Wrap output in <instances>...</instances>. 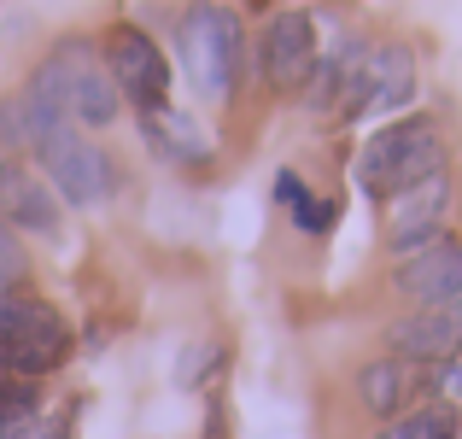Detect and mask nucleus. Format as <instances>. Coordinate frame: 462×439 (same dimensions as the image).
Wrapping results in <instances>:
<instances>
[{
	"label": "nucleus",
	"instance_id": "nucleus-10",
	"mask_svg": "<svg viewBox=\"0 0 462 439\" xmlns=\"http://www.w3.org/2000/svg\"><path fill=\"white\" fill-rule=\"evenodd\" d=\"M421 393H439V369H421V363H404V358H374L357 369V405L381 422L410 416Z\"/></svg>",
	"mask_w": 462,
	"mask_h": 439
},
{
	"label": "nucleus",
	"instance_id": "nucleus-19",
	"mask_svg": "<svg viewBox=\"0 0 462 439\" xmlns=\"http://www.w3.org/2000/svg\"><path fill=\"white\" fill-rule=\"evenodd\" d=\"M439 393L462 398V358H457V363H445V369H439Z\"/></svg>",
	"mask_w": 462,
	"mask_h": 439
},
{
	"label": "nucleus",
	"instance_id": "nucleus-7",
	"mask_svg": "<svg viewBox=\"0 0 462 439\" xmlns=\"http://www.w3.org/2000/svg\"><path fill=\"white\" fill-rule=\"evenodd\" d=\"M451 200H457L451 170H439V176H428V182H416V188L393 193V200H386V247H393L398 258H410L416 247L439 240L445 235V217H451Z\"/></svg>",
	"mask_w": 462,
	"mask_h": 439
},
{
	"label": "nucleus",
	"instance_id": "nucleus-9",
	"mask_svg": "<svg viewBox=\"0 0 462 439\" xmlns=\"http://www.w3.org/2000/svg\"><path fill=\"white\" fill-rule=\"evenodd\" d=\"M393 287L404 293L416 311H428V304H457L462 299V240L439 235V240H428V247H416L410 258H398Z\"/></svg>",
	"mask_w": 462,
	"mask_h": 439
},
{
	"label": "nucleus",
	"instance_id": "nucleus-13",
	"mask_svg": "<svg viewBox=\"0 0 462 439\" xmlns=\"http://www.w3.org/2000/svg\"><path fill=\"white\" fill-rule=\"evenodd\" d=\"M374 439H462V410L457 405H416L410 416L386 422Z\"/></svg>",
	"mask_w": 462,
	"mask_h": 439
},
{
	"label": "nucleus",
	"instance_id": "nucleus-8",
	"mask_svg": "<svg viewBox=\"0 0 462 439\" xmlns=\"http://www.w3.org/2000/svg\"><path fill=\"white\" fill-rule=\"evenodd\" d=\"M386 346L393 358L421 363V369H445L462 358V311L457 304H428V311H410L398 322H386Z\"/></svg>",
	"mask_w": 462,
	"mask_h": 439
},
{
	"label": "nucleus",
	"instance_id": "nucleus-16",
	"mask_svg": "<svg viewBox=\"0 0 462 439\" xmlns=\"http://www.w3.org/2000/svg\"><path fill=\"white\" fill-rule=\"evenodd\" d=\"M287 217H293L299 235H328V229L339 223V200H316V193H310V200H305V205H293Z\"/></svg>",
	"mask_w": 462,
	"mask_h": 439
},
{
	"label": "nucleus",
	"instance_id": "nucleus-3",
	"mask_svg": "<svg viewBox=\"0 0 462 439\" xmlns=\"http://www.w3.org/2000/svg\"><path fill=\"white\" fill-rule=\"evenodd\" d=\"M70 346H77V334L47 299H30V293H6L0 299V375L42 381V375L65 369Z\"/></svg>",
	"mask_w": 462,
	"mask_h": 439
},
{
	"label": "nucleus",
	"instance_id": "nucleus-11",
	"mask_svg": "<svg viewBox=\"0 0 462 439\" xmlns=\"http://www.w3.org/2000/svg\"><path fill=\"white\" fill-rule=\"evenodd\" d=\"M0 223H6L12 235H18V229L23 235H59V223H65L53 188H47L23 158H6V153H0Z\"/></svg>",
	"mask_w": 462,
	"mask_h": 439
},
{
	"label": "nucleus",
	"instance_id": "nucleus-2",
	"mask_svg": "<svg viewBox=\"0 0 462 439\" xmlns=\"http://www.w3.org/2000/svg\"><path fill=\"white\" fill-rule=\"evenodd\" d=\"M439 170H445V135H439V124L421 117V112H410V117H398V124L374 129V135L363 141V153H357V188L369 193V200L386 205L393 193L416 188V182L439 176Z\"/></svg>",
	"mask_w": 462,
	"mask_h": 439
},
{
	"label": "nucleus",
	"instance_id": "nucleus-5",
	"mask_svg": "<svg viewBox=\"0 0 462 439\" xmlns=\"http://www.w3.org/2000/svg\"><path fill=\"white\" fill-rule=\"evenodd\" d=\"M100 59H106V70H112L117 94H124L135 112L170 106V59L141 23H112L106 42H100Z\"/></svg>",
	"mask_w": 462,
	"mask_h": 439
},
{
	"label": "nucleus",
	"instance_id": "nucleus-20",
	"mask_svg": "<svg viewBox=\"0 0 462 439\" xmlns=\"http://www.w3.org/2000/svg\"><path fill=\"white\" fill-rule=\"evenodd\" d=\"M457 311H462V299H457Z\"/></svg>",
	"mask_w": 462,
	"mask_h": 439
},
{
	"label": "nucleus",
	"instance_id": "nucleus-1",
	"mask_svg": "<svg viewBox=\"0 0 462 439\" xmlns=\"http://www.w3.org/2000/svg\"><path fill=\"white\" fill-rule=\"evenodd\" d=\"M176 59L188 89L205 106H223L240 82V59H246V30L240 12H228L223 0H193L176 23Z\"/></svg>",
	"mask_w": 462,
	"mask_h": 439
},
{
	"label": "nucleus",
	"instance_id": "nucleus-18",
	"mask_svg": "<svg viewBox=\"0 0 462 439\" xmlns=\"http://www.w3.org/2000/svg\"><path fill=\"white\" fill-rule=\"evenodd\" d=\"M35 422L42 416H0V439H35Z\"/></svg>",
	"mask_w": 462,
	"mask_h": 439
},
{
	"label": "nucleus",
	"instance_id": "nucleus-6",
	"mask_svg": "<svg viewBox=\"0 0 462 439\" xmlns=\"http://www.w3.org/2000/svg\"><path fill=\"white\" fill-rule=\"evenodd\" d=\"M316 18L305 6H287V12H275L270 23H263V35H258V70H263V82H270L275 94H299L310 82V70H316Z\"/></svg>",
	"mask_w": 462,
	"mask_h": 439
},
{
	"label": "nucleus",
	"instance_id": "nucleus-14",
	"mask_svg": "<svg viewBox=\"0 0 462 439\" xmlns=\"http://www.w3.org/2000/svg\"><path fill=\"white\" fill-rule=\"evenodd\" d=\"M217 369H223V346H188V351H181V363H176V387H188V393H193V387H205Z\"/></svg>",
	"mask_w": 462,
	"mask_h": 439
},
{
	"label": "nucleus",
	"instance_id": "nucleus-15",
	"mask_svg": "<svg viewBox=\"0 0 462 439\" xmlns=\"http://www.w3.org/2000/svg\"><path fill=\"white\" fill-rule=\"evenodd\" d=\"M23 276H30V258H23L18 235H12V229L0 223V299H6V293H18V287H23Z\"/></svg>",
	"mask_w": 462,
	"mask_h": 439
},
{
	"label": "nucleus",
	"instance_id": "nucleus-4",
	"mask_svg": "<svg viewBox=\"0 0 462 439\" xmlns=\"http://www.w3.org/2000/svg\"><path fill=\"white\" fill-rule=\"evenodd\" d=\"M35 158H42V170H47V188H53L65 205H82V211H88V205H106L117 193L112 153L94 146L77 124H59L53 135H42Z\"/></svg>",
	"mask_w": 462,
	"mask_h": 439
},
{
	"label": "nucleus",
	"instance_id": "nucleus-17",
	"mask_svg": "<svg viewBox=\"0 0 462 439\" xmlns=\"http://www.w3.org/2000/svg\"><path fill=\"white\" fill-rule=\"evenodd\" d=\"M275 200H282L287 211L310 200V188H305V182H299V170H282V176H275Z\"/></svg>",
	"mask_w": 462,
	"mask_h": 439
},
{
	"label": "nucleus",
	"instance_id": "nucleus-12",
	"mask_svg": "<svg viewBox=\"0 0 462 439\" xmlns=\"http://www.w3.org/2000/svg\"><path fill=\"white\" fill-rule=\"evenodd\" d=\"M141 117V135H147L158 153L170 158V164H205L211 158V141L199 135V124H193L188 112H176V106H158V112H135Z\"/></svg>",
	"mask_w": 462,
	"mask_h": 439
}]
</instances>
